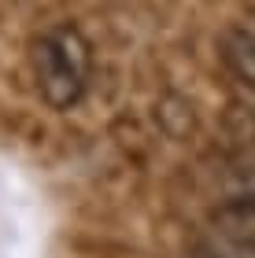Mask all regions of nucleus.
Here are the masks:
<instances>
[{
  "instance_id": "1",
  "label": "nucleus",
  "mask_w": 255,
  "mask_h": 258,
  "mask_svg": "<svg viewBox=\"0 0 255 258\" xmlns=\"http://www.w3.org/2000/svg\"><path fill=\"white\" fill-rule=\"evenodd\" d=\"M30 59H33V78H37L41 100L56 111L78 107V100L89 89V70H92L89 41L82 37V30H74L71 22L44 30L33 41Z\"/></svg>"
},
{
  "instance_id": "2",
  "label": "nucleus",
  "mask_w": 255,
  "mask_h": 258,
  "mask_svg": "<svg viewBox=\"0 0 255 258\" xmlns=\"http://www.w3.org/2000/svg\"><path fill=\"white\" fill-rule=\"evenodd\" d=\"M226 63L233 67L240 81H248L255 89V37L248 33H229L226 37Z\"/></svg>"
},
{
  "instance_id": "3",
  "label": "nucleus",
  "mask_w": 255,
  "mask_h": 258,
  "mask_svg": "<svg viewBox=\"0 0 255 258\" xmlns=\"http://www.w3.org/2000/svg\"><path fill=\"white\" fill-rule=\"evenodd\" d=\"M218 229H226V232H233L237 240H244L248 247L255 251V214L244 207H229L218 214Z\"/></svg>"
},
{
  "instance_id": "4",
  "label": "nucleus",
  "mask_w": 255,
  "mask_h": 258,
  "mask_svg": "<svg viewBox=\"0 0 255 258\" xmlns=\"http://www.w3.org/2000/svg\"><path fill=\"white\" fill-rule=\"evenodd\" d=\"M229 199H233V207H244V210L255 214V166L233 173V181H229Z\"/></svg>"
}]
</instances>
